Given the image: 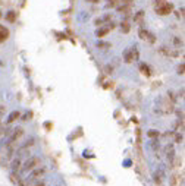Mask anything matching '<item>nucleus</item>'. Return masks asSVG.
Returning a JSON list of instances; mask_svg holds the SVG:
<instances>
[{
    "mask_svg": "<svg viewBox=\"0 0 185 186\" xmlns=\"http://www.w3.org/2000/svg\"><path fill=\"white\" fill-rule=\"evenodd\" d=\"M40 164H41V161H40L38 157H30V158H27V161L24 163V166L21 167V169H22V172L28 173V172L34 170L35 167H38Z\"/></svg>",
    "mask_w": 185,
    "mask_h": 186,
    "instance_id": "1",
    "label": "nucleus"
},
{
    "mask_svg": "<svg viewBox=\"0 0 185 186\" xmlns=\"http://www.w3.org/2000/svg\"><path fill=\"white\" fill-rule=\"evenodd\" d=\"M134 60H138V50L137 47H131L124 51V62L125 63H132Z\"/></svg>",
    "mask_w": 185,
    "mask_h": 186,
    "instance_id": "2",
    "label": "nucleus"
},
{
    "mask_svg": "<svg viewBox=\"0 0 185 186\" xmlns=\"http://www.w3.org/2000/svg\"><path fill=\"white\" fill-rule=\"evenodd\" d=\"M46 173V169L44 167H41V166H38V167H35L34 170H31V176H30V179H27L30 183H33V182H37V180H40L43 176Z\"/></svg>",
    "mask_w": 185,
    "mask_h": 186,
    "instance_id": "3",
    "label": "nucleus"
},
{
    "mask_svg": "<svg viewBox=\"0 0 185 186\" xmlns=\"http://www.w3.org/2000/svg\"><path fill=\"white\" fill-rule=\"evenodd\" d=\"M174 11V6L171 3H162L160 6H156V13L160 15V16H165V15H169L171 12Z\"/></svg>",
    "mask_w": 185,
    "mask_h": 186,
    "instance_id": "4",
    "label": "nucleus"
},
{
    "mask_svg": "<svg viewBox=\"0 0 185 186\" xmlns=\"http://www.w3.org/2000/svg\"><path fill=\"white\" fill-rule=\"evenodd\" d=\"M22 136H24V128H22V126L13 128L12 133L9 135V141H12V142H16V141H19Z\"/></svg>",
    "mask_w": 185,
    "mask_h": 186,
    "instance_id": "5",
    "label": "nucleus"
},
{
    "mask_svg": "<svg viewBox=\"0 0 185 186\" xmlns=\"http://www.w3.org/2000/svg\"><path fill=\"white\" fill-rule=\"evenodd\" d=\"M138 34H140V38H141V40H149L150 43H154V41H156L154 35H153L151 33H149L147 29H144V28H141Z\"/></svg>",
    "mask_w": 185,
    "mask_h": 186,
    "instance_id": "6",
    "label": "nucleus"
},
{
    "mask_svg": "<svg viewBox=\"0 0 185 186\" xmlns=\"http://www.w3.org/2000/svg\"><path fill=\"white\" fill-rule=\"evenodd\" d=\"M165 172H163V169H159V170H156V173H154V183L156 185H162V182L165 180Z\"/></svg>",
    "mask_w": 185,
    "mask_h": 186,
    "instance_id": "7",
    "label": "nucleus"
},
{
    "mask_svg": "<svg viewBox=\"0 0 185 186\" xmlns=\"http://www.w3.org/2000/svg\"><path fill=\"white\" fill-rule=\"evenodd\" d=\"M11 167H12V172H19V170H21V158H19V157L15 158V160L12 161Z\"/></svg>",
    "mask_w": 185,
    "mask_h": 186,
    "instance_id": "8",
    "label": "nucleus"
},
{
    "mask_svg": "<svg viewBox=\"0 0 185 186\" xmlns=\"http://www.w3.org/2000/svg\"><path fill=\"white\" fill-rule=\"evenodd\" d=\"M9 180H11L13 185H18L19 180H21V177H19V175H18V172H12L11 175H9Z\"/></svg>",
    "mask_w": 185,
    "mask_h": 186,
    "instance_id": "9",
    "label": "nucleus"
},
{
    "mask_svg": "<svg viewBox=\"0 0 185 186\" xmlns=\"http://www.w3.org/2000/svg\"><path fill=\"white\" fill-rule=\"evenodd\" d=\"M21 117V113L19 111H12L11 114H9V117H8V123H13L15 120H18Z\"/></svg>",
    "mask_w": 185,
    "mask_h": 186,
    "instance_id": "10",
    "label": "nucleus"
},
{
    "mask_svg": "<svg viewBox=\"0 0 185 186\" xmlns=\"http://www.w3.org/2000/svg\"><path fill=\"white\" fill-rule=\"evenodd\" d=\"M140 70H141V73H143V75H146V76H150V75H151L150 67L146 65V63H140Z\"/></svg>",
    "mask_w": 185,
    "mask_h": 186,
    "instance_id": "11",
    "label": "nucleus"
},
{
    "mask_svg": "<svg viewBox=\"0 0 185 186\" xmlns=\"http://www.w3.org/2000/svg\"><path fill=\"white\" fill-rule=\"evenodd\" d=\"M97 48H100V50H107V48H110L112 47V44L107 43V41H97Z\"/></svg>",
    "mask_w": 185,
    "mask_h": 186,
    "instance_id": "12",
    "label": "nucleus"
},
{
    "mask_svg": "<svg viewBox=\"0 0 185 186\" xmlns=\"http://www.w3.org/2000/svg\"><path fill=\"white\" fill-rule=\"evenodd\" d=\"M129 29H131L129 22H128V21H122V23H121V31H122L124 34H128V33H129Z\"/></svg>",
    "mask_w": 185,
    "mask_h": 186,
    "instance_id": "13",
    "label": "nucleus"
},
{
    "mask_svg": "<svg viewBox=\"0 0 185 186\" xmlns=\"http://www.w3.org/2000/svg\"><path fill=\"white\" fill-rule=\"evenodd\" d=\"M15 153L18 154V157H24V155H28V154H30V150H28L27 147H21V148H18Z\"/></svg>",
    "mask_w": 185,
    "mask_h": 186,
    "instance_id": "14",
    "label": "nucleus"
},
{
    "mask_svg": "<svg viewBox=\"0 0 185 186\" xmlns=\"http://www.w3.org/2000/svg\"><path fill=\"white\" fill-rule=\"evenodd\" d=\"M109 31H110V29H109L107 26H106V28H99V29L96 31V35L102 38V37H104V35H107V34H109Z\"/></svg>",
    "mask_w": 185,
    "mask_h": 186,
    "instance_id": "15",
    "label": "nucleus"
},
{
    "mask_svg": "<svg viewBox=\"0 0 185 186\" xmlns=\"http://www.w3.org/2000/svg\"><path fill=\"white\" fill-rule=\"evenodd\" d=\"M6 21H9L11 23H13V22H16V13L15 12H8L6 13Z\"/></svg>",
    "mask_w": 185,
    "mask_h": 186,
    "instance_id": "16",
    "label": "nucleus"
},
{
    "mask_svg": "<svg viewBox=\"0 0 185 186\" xmlns=\"http://www.w3.org/2000/svg\"><path fill=\"white\" fill-rule=\"evenodd\" d=\"M150 148L153 150V151H156V153L159 151V148H160V144H159V141H157V138H156V139H153V141L150 142Z\"/></svg>",
    "mask_w": 185,
    "mask_h": 186,
    "instance_id": "17",
    "label": "nucleus"
},
{
    "mask_svg": "<svg viewBox=\"0 0 185 186\" xmlns=\"http://www.w3.org/2000/svg\"><path fill=\"white\" fill-rule=\"evenodd\" d=\"M159 131H156V129H151V131L147 132V136L150 138V139H156V138H159Z\"/></svg>",
    "mask_w": 185,
    "mask_h": 186,
    "instance_id": "18",
    "label": "nucleus"
},
{
    "mask_svg": "<svg viewBox=\"0 0 185 186\" xmlns=\"http://www.w3.org/2000/svg\"><path fill=\"white\" fill-rule=\"evenodd\" d=\"M174 139L176 144H182V141H184V135L182 133H174Z\"/></svg>",
    "mask_w": 185,
    "mask_h": 186,
    "instance_id": "19",
    "label": "nucleus"
},
{
    "mask_svg": "<svg viewBox=\"0 0 185 186\" xmlns=\"http://www.w3.org/2000/svg\"><path fill=\"white\" fill-rule=\"evenodd\" d=\"M143 18H144V12L140 11L138 13L134 16V21H135V22H140V23H143Z\"/></svg>",
    "mask_w": 185,
    "mask_h": 186,
    "instance_id": "20",
    "label": "nucleus"
},
{
    "mask_svg": "<svg viewBox=\"0 0 185 186\" xmlns=\"http://www.w3.org/2000/svg\"><path fill=\"white\" fill-rule=\"evenodd\" d=\"M174 44L178 48H182V47H184V41H182L181 38H178V37H174Z\"/></svg>",
    "mask_w": 185,
    "mask_h": 186,
    "instance_id": "21",
    "label": "nucleus"
},
{
    "mask_svg": "<svg viewBox=\"0 0 185 186\" xmlns=\"http://www.w3.org/2000/svg\"><path fill=\"white\" fill-rule=\"evenodd\" d=\"M35 142V139L34 138H30V139H27V142L24 144V147H27V148H30V147H33Z\"/></svg>",
    "mask_w": 185,
    "mask_h": 186,
    "instance_id": "22",
    "label": "nucleus"
},
{
    "mask_svg": "<svg viewBox=\"0 0 185 186\" xmlns=\"http://www.w3.org/2000/svg\"><path fill=\"white\" fill-rule=\"evenodd\" d=\"M184 70H185V65L181 63V65L178 66V75H184Z\"/></svg>",
    "mask_w": 185,
    "mask_h": 186,
    "instance_id": "23",
    "label": "nucleus"
},
{
    "mask_svg": "<svg viewBox=\"0 0 185 186\" xmlns=\"http://www.w3.org/2000/svg\"><path fill=\"white\" fill-rule=\"evenodd\" d=\"M176 114H178L179 120H184V111L182 110H176Z\"/></svg>",
    "mask_w": 185,
    "mask_h": 186,
    "instance_id": "24",
    "label": "nucleus"
},
{
    "mask_svg": "<svg viewBox=\"0 0 185 186\" xmlns=\"http://www.w3.org/2000/svg\"><path fill=\"white\" fill-rule=\"evenodd\" d=\"M176 177H178V176H171V185H172V186H175V185H176Z\"/></svg>",
    "mask_w": 185,
    "mask_h": 186,
    "instance_id": "25",
    "label": "nucleus"
},
{
    "mask_svg": "<svg viewBox=\"0 0 185 186\" xmlns=\"http://www.w3.org/2000/svg\"><path fill=\"white\" fill-rule=\"evenodd\" d=\"M44 128H46V129H49V131H50V129L53 128V125H52L50 122H46V123H44Z\"/></svg>",
    "mask_w": 185,
    "mask_h": 186,
    "instance_id": "26",
    "label": "nucleus"
},
{
    "mask_svg": "<svg viewBox=\"0 0 185 186\" xmlns=\"http://www.w3.org/2000/svg\"><path fill=\"white\" fill-rule=\"evenodd\" d=\"M103 19H96V21H94V23H96V25H97V26H102V23H103Z\"/></svg>",
    "mask_w": 185,
    "mask_h": 186,
    "instance_id": "27",
    "label": "nucleus"
},
{
    "mask_svg": "<svg viewBox=\"0 0 185 186\" xmlns=\"http://www.w3.org/2000/svg\"><path fill=\"white\" fill-rule=\"evenodd\" d=\"M104 70H106V73H112V70H113V69H112V66H106V69H104Z\"/></svg>",
    "mask_w": 185,
    "mask_h": 186,
    "instance_id": "28",
    "label": "nucleus"
},
{
    "mask_svg": "<svg viewBox=\"0 0 185 186\" xmlns=\"http://www.w3.org/2000/svg\"><path fill=\"white\" fill-rule=\"evenodd\" d=\"M134 0H122V5H131Z\"/></svg>",
    "mask_w": 185,
    "mask_h": 186,
    "instance_id": "29",
    "label": "nucleus"
},
{
    "mask_svg": "<svg viewBox=\"0 0 185 186\" xmlns=\"http://www.w3.org/2000/svg\"><path fill=\"white\" fill-rule=\"evenodd\" d=\"M178 95H179L181 98H184V88H181V91L178 92Z\"/></svg>",
    "mask_w": 185,
    "mask_h": 186,
    "instance_id": "30",
    "label": "nucleus"
},
{
    "mask_svg": "<svg viewBox=\"0 0 185 186\" xmlns=\"http://www.w3.org/2000/svg\"><path fill=\"white\" fill-rule=\"evenodd\" d=\"M34 186H46V183H44V182H37Z\"/></svg>",
    "mask_w": 185,
    "mask_h": 186,
    "instance_id": "31",
    "label": "nucleus"
},
{
    "mask_svg": "<svg viewBox=\"0 0 185 186\" xmlns=\"http://www.w3.org/2000/svg\"><path fill=\"white\" fill-rule=\"evenodd\" d=\"M85 2H90V3H99V0H85Z\"/></svg>",
    "mask_w": 185,
    "mask_h": 186,
    "instance_id": "32",
    "label": "nucleus"
},
{
    "mask_svg": "<svg viewBox=\"0 0 185 186\" xmlns=\"http://www.w3.org/2000/svg\"><path fill=\"white\" fill-rule=\"evenodd\" d=\"M156 2H166V0H156Z\"/></svg>",
    "mask_w": 185,
    "mask_h": 186,
    "instance_id": "33",
    "label": "nucleus"
},
{
    "mask_svg": "<svg viewBox=\"0 0 185 186\" xmlns=\"http://www.w3.org/2000/svg\"><path fill=\"white\" fill-rule=\"evenodd\" d=\"M2 16H3V15H2V12H0V18H2Z\"/></svg>",
    "mask_w": 185,
    "mask_h": 186,
    "instance_id": "34",
    "label": "nucleus"
},
{
    "mask_svg": "<svg viewBox=\"0 0 185 186\" xmlns=\"http://www.w3.org/2000/svg\"><path fill=\"white\" fill-rule=\"evenodd\" d=\"M109 2H110V0H109Z\"/></svg>",
    "mask_w": 185,
    "mask_h": 186,
    "instance_id": "35",
    "label": "nucleus"
}]
</instances>
